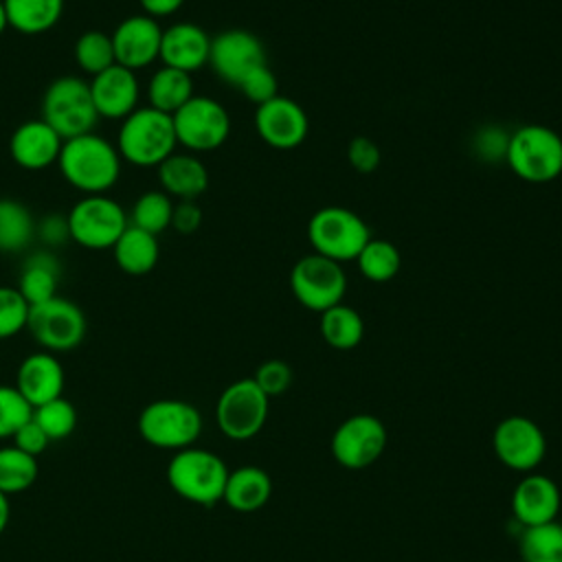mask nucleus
Instances as JSON below:
<instances>
[{
    "instance_id": "obj_33",
    "label": "nucleus",
    "mask_w": 562,
    "mask_h": 562,
    "mask_svg": "<svg viewBox=\"0 0 562 562\" xmlns=\"http://www.w3.org/2000/svg\"><path fill=\"white\" fill-rule=\"evenodd\" d=\"M173 204V198H169L162 189L145 191L132 204V211L127 215L130 224L158 237V233L171 226Z\"/></svg>"
},
{
    "instance_id": "obj_36",
    "label": "nucleus",
    "mask_w": 562,
    "mask_h": 562,
    "mask_svg": "<svg viewBox=\"0 0 562 562\" xmlns=\"http://www.w3.org/2000/svg\"><path fill=\"white\" fill-rule=\"evenodd\" d=\"M33 419L50 441L66 439L77 428V411L66 397H55L33 408Z\"/></svg>"
},
{
    "instance_id": "obj_32",
    "label": "nucleus",
    "mask_w": 562,
    "mask_h": 562,
    "mask_svg": "<svg viewBox=\"0 0 562 562\" xmlns=\"http://www.w3.org/2000/svg\"><path fill=\"white\" fill-rule=\"evenodd\" d=\"M356 263L364 279L373 283H386L400 272L402 255L393 241L382 237H371L360 250V255L356 257Z\"/></svg>"
},
{
    "instance_id": "obj_20",
    "label": "nucleus",
    "mask_w": 562,
    "mask_h": 562,
    "mask_svg": "<svg viewBox=\"0 0 562 562\" xmlns=\"http://www.w3.org/2000/svg\"><path fill=\"white\" fill-rule=\"evenodd\" d=\"M64 367L50 351H33L29 353L15 373V389L22 393V397L35 408L40 404H46L55 397H61L64 393Z\"/></svg>"
},
{
    "instance_id": "obj_3",
    "label": "nucleus",
    "mask_w": 562,
    "mask_h": 562,
    "mask_svg": "<svg viewBox=\"0 0 562 562\" xmlns=\"http://www.w3.org/2000/svg\"><path fill=\"white\" fill-rule=\"evenodd\" d=\"M228 472L231 470L215 452L189 446L169 459L167 483L189 503L215 505L224 496Z\"/></svg>"
},
{
    "instance_id": "obj_41",
    "label": "nucleus",
    "mask_w": 562,
    "mask_h": 562,
    "mask_svg": "<svg viewBox=\"0 0 562 562\" xmlns=\"http://www.w3.org/2000/svg\"><path fill=\"white\" fill-rule=\"evenodd\" d=\"M35 239L48 250L64 246L70 239V228H68V217L59 213H48L42 220L35 222Z\"/></svg>"
},
{
    "instance_id": "obj_22",
    "label": "nucleus",
    "mask_w": 562,
    "mask_h": 562,
    "mask_svg": "<svg viewBox=\"0 0 562 562\" xmlns=\"http://www.w3.org/2000/svg\"><path fill=\"white\" fill-rule=\"evenodd\" d=\"M560 487L544 474H527L512 494V514L522 527L555 520L560 512Z\"/></svg>"
},
{
    "instance_id": "obj_4",
    "label": "nucleus",
    "mask_w": 562,
    "mask_h": 562,
    "mask_svg": "<svg viewBox=\"0 0 562 562\" xmlns=\"http://www.w3.org/2000/svg\"><path fill=\"white\" fill-rule=\"evenodd\" d=\"M505 160L525 182H551L562 173V136L547 125H522L509 134Z\"/></svg>"
},
{
    "instance_id": "obj_11",
    "label": "nucleus",
    "mask_w": 562,
    "mask_h": 562,
    "mask_svg": "<svg viewBox=\"0 0 562 562\" xmlns=\"http://www.w3.org/2000/svg\"><path fill=\"white\" fill-rule=\"evenodd\" d=\"M290 288L303 307L323 314L325 310L342 303L347 274L342 263L312 252L294 263L290 272Z\"/></svg>"
},
{
    "instance_id": "obj_15",
    "label": "nucleus",
    "mask_w": 562,
    "mask_h": 562,
    "mask_svg": "<svg viewBox=\"0 0 562 562\" xmlns=\"http://www.w3.org/2000/svg\"><path fill=\"white\" fill-rule=\"evenodd\" d=\"M494 454L512 470L529 472L538 468L547 452V439L540 426L522 415H512L498 422L492 435Z\"/></svg>"
},
{
    "instance_id": "obj_40",
    "label": "nucleus",
    "mask_w": 562,
    "mask_h": 562,
    "mask_svg": "<svg viewBox=\"0 0 562 562\" xmlns=\"http://www.w3.org/2000/svg\"><path fill=\"white\" fill-rule=\"evenodd\" d=\"M257 386L268 395V397H274V395H281L290 389L292 384V367L283 360H266L263 364H259V369L255 371V378Z\"/></svg>"
},
{
    "instance_id": "obj_25",
    "label": "nucleus",
    "mask_w": 562,
    "mask_h": 562,
    "mask_svg": "<svg viewBox=\"0 0 562 562\" xmlns=\"http://www.w3.org/2000/svg\"><path fill=\"white\" fill-rule=\"evenodd\" d=\"M270 494L272 481L268 472L257 465H241L228 472L222 501L239 514H250L261 509L268 503Z\"/></svg>"
},
{
    "instance_id": "obj_8",
    "label": "nucleus",
    "mask_w": 562,
    "mask_h": 562,
    "mask_svg": "<svg viewBox=\"0 0 562 562\" xmlns=\"http://www.w3.org/2000/svg\"><path fill=\"white\" fill-rule=\"evenodd\" d=\"M70 239L88 250H105L130 226L125 209L110 195H83L68 211Z\"/></svg>"
},
{
    "instance_id": "obj_38",
    "label": "nucleus",
    "mask_w": 562,
    "mask_h": 562,
    "mask_svg": "<svg viewBox=\"0 0 562 562\" xmlns=\"http://www.w3.org/2000/svg\"><path fill=\"white\" fill-rule=\"evenodd\" d=\"M33 417V406L11 384H0V439H11Z\"/></svg>"
},
{
    "instance_id": "obj_2",
    "label": "nucleus",
    "mask_w": 562,
    "mask_h": 562,
    "mask_svg": "<svg viewBox=\"0 0 562 562\" xmlns=\"http://www.w3.org/2000/svg\"><path fill=\"white\" fill-rule=\"evenodd\" d=\"M114 145L125 162L136 167H158L178 147L173 119L156 108L138 105L121 121Z\"/></svg>"
},
{
    "instance_id": "obj_18",
    "label": "nucleus",
    "mask_w": 562,
    "mask_h": 562,
    "mask_svg": "<svg viewBox=\"0 0 562 562\" xmlns=\"http://www.w3.org/2000/svg\"><path fill=\"white\" fill-rule=\"evenodd\" d=\"M88 86L99 119L123 121L138 108L140 83L136 72L130 68L112 64L103 72L88 79Z\"/></svg>"
},
{
    "instance_id": "obj_5",
    "label": "nucleus",
    "mask_w": 562,
    "mask_h": 562,
    "mask_svg": "<svg viewBox=\"0 0 562 562\" xmlns=\"http://www.w3.org/2000/svg\"><path fill=\"white\" fill-rule=\"evenodd\" d=\"M42 119L66 140L94 130L99 114L90 86L77 75H64L48 83L42 97Z\"/></svg>"
},
{
    "instance_id": "obj_37",
    "label": "nucleus",
    "mask_w": 562,
    "mask_h": 562,
    "mask_svg": "<svg viewBox=\"0 0 562 562\" xmlns=\"http://www.w3.org/2000/svg\"><path fill=\"white\" fill-rule=\"evenodd\" d=\"M31 305L15 285H0V340L26 329Z\"/></svg>"
},
{
    "instance_id": "obj_10",
    "label": "nucleus",
    "mask_w": 562,
    "mask_h": 562,
    "mask_svg": "<svg viewBox=\"0 0 562 562\" xmlns=\"http://www.w3.org/2000/svg\"><path fill=\"white\" fill-rule=\"evenodd\" d=\"M171 119L178 145L191 154L213 151L222 147L231 134L226 108L204 94H193Z\"/></svg>"
},
{
    "instance_id": "obj_48",
    "label": "nucleus",
    "mask_w": 562,
    "mask_h": 562,
    "mask_svg": "<svg viewBox=\"0 0 562 562\" xmlns=\"http://www.w3.org/2000/svg\"><path fill=\"white\" fill-rule=\"evenodd\" d=\"M9 29V20H7V9H4V4H2V0H0V35L4 33Z\"/></svg>"
},
{
    "instance_id": "obj_31",
    "label": "nucleus",
    "mask_w": 562,
    "mask_h": 562,
    "mask_svg": "<svg viewBox=\"0 0 562 562\" xmlns=\"http://www.w3.org/2000/svg\"><path fill=\"white\" fill-rule=\"evenodd\" d=\"M522 562H562V522L525 527L518 540Z\"/></svg>"
},
{
    "instance_id": "obj_6",
    "label": "nucleus",
    "mask_w": 562,
    "mask_h": 562,
    "mask_svg": "<svg viewBox=\"0 0 562 562\" xmlns=\"http://www.w3.org/2000/svg\"><path fill=\"white\" fill-rule=\"evenodd\" d=\"M140 437L160 450H184L202 432L200 411L184 400H154L138 415Z\"/></svg>"
},
{
    "instance_id": "obj_45",
    "label": "nucleus",
    "mask_w": 562,
    "mask_h": 562,
    "mask_svg": "<svg viewBox=\"0 0 562 562\" xmlns=\"http://www.w3.org/2000/svg\"><path fill=\"white\" fill-rule=\"evenodd\" d=\"M501 132H503V130H494V127L481 130V134H479V138H476V149H481V156H483L485 160L505 158L509 136H505V134H501Z\"/></svg>"
},
{
    "instance_id": "obj_35",
    "label": "nucleus",
    "mask_w": 562,
    "mask_h": 562,
    "mask_svg": "<svg viewBox=\"0 0 562 562\" xmlns=\"http://www.w3.org/2000/svg\"><path fill=\"white\" fill-rule=\"evenodd\" d=\"M75 61L90 77L103 72L105 68L116 64L112 37L99 29L83 31L75 42Z\"/></svg>"
},
{
    "instance_id": "obj_12",
    "label": "nucleus",
    "mask_w": 562,
    "mask_h": 562,
    "mask_svg": "<svg viewBox=\"0 0 562 562\" xmlns=\"http://www.w3.org/2000/svg\"><path fill=\"white\" fill-rule=\"evenodd\" d=\"M268 395L252 378L231 382L217 397L215 422L220 430L235 441L255 437L268 419Z\"/></svg>"
},
{
    "instance_id": "obj_19",
    "label": "nucleus",
    "mask_w": 562,
    "mask_h": 562,
    "mask_svg": "<svg viewBox=\"0 0 562 562\" xmlns=\"http://www.w3.org/2000/svg\"><path fill=\"white\" fill-rule=\"evenodd\" d=\"M64 138L44 121L31 119L18 125L9 138L13 162L26 171H42L57 162Z\"/></svg>"
},
{
    "instance_id": "obj_13",
    "label": "nucleus",
    "mask_w": 562,
    "mask_h": 562,
    "mask_svg": "<svg viewBox=\"0 0 562 562\" xmlns=\"http://www.w3.org/2000/svg\"><path fill=\"white\" fill-rule=\"evenodd\" d=\"M386 448V428L375 415L347 417L331 437L334 459L349 470H362L375 463Z\"/></svg>"
},
{
    "instance_id": "obj_30",
    "label": "nucleus",
    "mask_w": 562,
    "mask_h": 562,
    "mask_svg": "<svg viewBox=\"0 0 562 562\" xmlns=\"http://www.w3.org/2000/svg\"><path fill=\"white\" fill-rule=\"evenodd\" d=\"M321 336L334 349H353L364 336V321L353 307L338 303L321 314Z\"/></svg>"
},
{
    "instance_id": "obj_26",
    "label": "nucleus",
    "mask_w": 562,
    "mask_h": 562,
    "mask_svg": "<svg viewBox=\"0 0 562 562\" xmlns=\"http://www.w3.org/2000/svg\"><path fill=\"white\" fill-rule=\"evenodd\" d=\"M112 257L119 270H123L125 274L143 277L151 272L158 263V257H160L158 237L130 224L112 246Z\"/></svg>"
},
{
    "instance_id": "obj_42",
    "label": "nucleus",
    "mask_w": 562,
    "mask_h": 562,
    "mask_svg": "<svg viewBox=\"0 0 562 562\" xmlns=\"http://www.w3.org/2000/svg\"><path fill=\"white\" fill-rule=\"evenodd\" d=\"M347 158L349 165L358 171V173H371L378 169L382 156H380V147L367 138V136H356L351 138L349 147H347Z\"/></svg>"
},
{
    "instance_id": "obj_9",
    "label": "nucleus",
    "mask_w": 562,
    "mask_h": 562,
    "mask_svg": "<svg viewBox=\"0 0 562 562\" xmlns=\"http://www.w3.org/2000/svg\"><path fill=\"white\" fill-rule=\"evenodd\" d=\"M26 331L44 351L61 353L72 351L83 342L88 321L77 303L64 296H53L48 301L31 305Z\"/></svg>"
},
{
    "instance_id": "obj_14",
    "label": "nucleus",
    "mask_w": 562,
    "mask_h": 562,
    "mask_svg": "<svg viewBox=\"0 0 562 562\" xmlns=\"http://www.w3.org/2000/svg\"><path fill=\"white\" fill-rule=\"evenodd\" d=\"M263 64H268V55L255 33L246 29H228L211 37L209 66L222 81L237 88L248 72Z\"/></svg>"
},
{
    "instance_id": "obj_43",
    "label": "nucleus",
    "mask_w": 562,
    "mask_h": 562,
    "mask_svg": "<svg viewBox=\"0 0 562 562\" xmlns=\"http://www.w3.org/2000/svg\"><path fill=\"white\" fill-rule=\"evenodd\" d=\"M11 443L15 446V448H20L22 452H26V454H31V457H40L46 448H48V443H50V439L46 437V432L37 426V422L31 417L24 426H20L18 428V432L11 437Z\"/></svg>"
},
{
    "instance_id": "obj_16",
    "label": "nucleus",
    "mask_w": 562,
    "mask_h": 562,
    "mask_svg": "<svg viewBox=\"0 0 562 562\" xmlns=\"http://www.w3.org/2000/svg\"><path fill=\"white\" fill-rule=\"evenodd\" d=\"M110 37L114 46V59L123 68L136 72L160 59L162 26L147 13H136L121 20Z\"/></svg>"
},
{
    "instance_id": "obj_17",
    "label": "nucleus",
    "mask_w": 562,
    "mask_h": 562,
    "mask_svg": "<svg viewBox=\"0 0 562 562\" xmlns=\"http://www.w3.org/2000/svg\"><path fill=\"white\" fill-rule=\"evenodd\" d=\"M255 130L266 145L274 149H294L305 140L310 121L296 101L277 94L270 101L257 105Z\"/></svg>"
},
{
    "instance_id": "obj_34",
    "label": "nucleus",
    "mask_w": 562,
    "mask_h": 562,
    "mask_svg": "<svg viewBox=\"0 0 562 562\" xmlns=\"http://www.w3.org/2000/svg\"><path fill=\"white\" fill-rule=\"evenodd\" d=\"M37 459L13 443L0 446V492L7 496L26 492L37 479Z\"/></svg>"
},
{
    "instance_id": "obj_7",
    "label": "nucleus",
    "mask_w": 562,
    "mask_h": 562,
    "mask_svg": "<svg viewBox=\"0 0 562 562\" xmlns=\"http://www.w3.org/2000/svg\"><path fill=\"white\" fill-rule=\"evenodd\" d=\"M307 237L316 255L345 263L356 261L371 239V231L358 213L342 206H323L310 217Z\"/></svg>"
},
{
    "instance_id": "obj_27",
    "label": "nucleus",
    "mask_w": 562,
    "mask_h": 562,
    "mask_svg": "<svg viewBox=\"0 0 562 562\" xmlns=\"http://www.w3.org/2000/svg\"><path fill=\"white\" fill-rule=\"evenodd\" d=\"M9 26L24 35H42L57 26L64 0H2Z\"/></svg>"
},
{
    "instance_id": "obj_44",
    "label": "nucleus",
    "mask_w": 562,
    "mask_h": 562,
    "mask_svg": "<svg viewBox=\"0 0 562 562\" xmlns=\"http://www.w3.org/2000/svg\"><path fill=\"white\" fill-rule=\"evenodd\" d=\"M202 224V209L198 206L195 200H178L173 204V215H171V228H176L182 235H189L198 231Z\"/></svg>"
},
{
    "instance_id": "obj_47",
    "label": "nucleus",
    "mask_w": 562,
    "mask_h": 562,
    "mask_svg": "<svg viewBox=\"0 0 562 562\" xmlns=\"http://www.w3.org/2000/svg\"><path fill=\"white\" fill-rule=\"evenodd\" d=\"M9 518H11V503H9V496L0 492V536L9 525Z\"/></svg>"
},
{
    "instance_id": "obj_23",
    "label": "nucleus",
    "mask_w": 562,
    "mask_h": 562,
    "mask_svg": "<svg viewBox=\"0 0 562 562\" xmlns=\"http://www.w3.org/2000/svg\"><path fill=\"white\" fill-rule=\"evenodd\" d=\"M158 182L169 198L195 200L209 187V171L195 154L173 151L158 165Z\"/></svg>"
},
{
    "instance_id": "obj_21",
    "label": "nucleus",
    "mask_w": 562,
    "mask_h": 562,
    "mask_svg": "<svg viewBox=\"0 0 562 562\" xmlns=\"http://www.w3.org/2000/svg\"><path fill=\"white\" fill-rule=\"evenodd\" d=\"M209 53H211V37L200 24L176 22L162 29V42H160L162 66L178 68L191 75L209 64Z\"/></svg>"
},
{
    "instance_id": "obj_29",
    "label": "nucleus",
    "mask_w": 562,
    "mask_h": 562,
    "mask_svg": "<svg viewBox=\"0 0 562 562\" xmlns=\"http://www.w3.org/2000/svg\"><path fill=\"white\" fill-rule=\"evenodd\" d=\"M35 217L13 198H0V252H22L35 241Z\"/></svg>"
},
{
    "instance_id": "obj_46",
    "label": "nucleus",
    "mask_w": 562,
    "mask_h": 562,
    "mask_svg": "<svg viewBox=\"0 0 562 562\" xmlns=\"http://www.w3.org/2000/svg\"><path fill=\"white\" fill-rule=\"evenodd\" d=\"M138 2L143 7V13L156 18V20L173 15L184 4V0H138Z\"/></svg>"
},
{
    "instance_id": "obj_39",
    "label": "nucleus",
    "mask_w": 562,
    "mask_h": 562,
    "mask_svg": "<svg viewBox=\"0 0 562 562\" xmlns=\"http://www.w3.org/2000/svg\"><path fill=\"white\" fill-rule=\"evenodd\" d=\"M237 88L241 90V94L248 101H252L257 105H261V103H266V101H270L272 97L279 94L277 77H274V72L270 70L268 64H263V66L255 68L252 72H248Z\"/></svg>"
},
{
    "instance_id": "obj_28",
    "label": "nucleus",
    "mask_w": 562,
    "mask_h": 562,
    "mask_svg": "<svg viewBox=\"0 0 562 562\" xmlns=\"http://www.w3.org/2000/svg\"><path fill=\"white\" fill-rule=\"evenodd\" d=\"M193 94L191 75L178 68L160 66L147 81V105L165 114H176Z\"/></svg>"
},
{
    "instance_id": "obj_24",
    "label": "nucleus",
    "mask_w": 562,
    "mask_h": 562,
    "mask_svg": "<svg viewBox=\"0 0 562 562\" xmlns=\"http://www.w3.org/2000/svg\"><path fill=\"white\" fill-rule=\"evenodd\" d=\"M61 263L55 257L53 250L40 248L31 255H26L20 277H18V290L26 299L29 305H37L42 301H48L57 296Z\"/></svg>"
},
{
    "instance_id": "obj_1",
    "label": "nucleus",
    "mask_w": 562,
    "mask_h": 562,
    "mask_svg": "<svg viewBox=\"0 0 562 562\" xmlns=\"http://www.w3.org/2000/svg\"><path fill=\"white\" fill-rule=\"evenodd\" d=\"M57 167L72 189L83 195H101L119 182L123 158L114 143L88 132L64 140Z\"/></svg>"
}]
</instances>
